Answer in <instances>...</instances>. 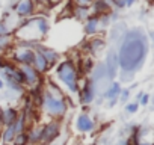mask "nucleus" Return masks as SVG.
Listing matches in <instances>:
<instances>
[{"mask_svg": "<svg viewBox=\"0 0 154 145\" xmlns=\"http://www.w3.org/2000/svg\"><path fill=\"white\" fill-rule=\"evenodd\" d=\"M41 131H42L41 145L50 143V142L56 140L57 137H60V134H62V121H59V119H48L47 122L41 124Z\"/></svg>", "mask_w": 154, "mask_h": 145, "instance_id": "nucleus-9", "label": "nucleus"}, {"mask_svg": "<svg viewBox=\"0 0 154 145\" xmlns=\"http://www.w3.org/2000/svg\"><path fill=\"white\" fill-rule=\"evenodd\" d=\"M27 134V142L29 145H41V137H42V131H41V124H32L27 127L26 130Z\"/></svg>", "mask_w": 154, "mask_h": 145, "instance_id": "nucleus-19", "label": "nucleus"}, {"mask_svg": "<svg viewBox=\"0 0 154 145\" xmlns=\"http://www.w3.org/2000/svg\"><path fill=\"white\" fill-rule=\"evenodd\" d=\"M118 54H116V50L115 48H110L106 54V62H104V69H106V76L107 79L112 82L116 74H118Z\"/></svg>", "mask_w": 154, "mask_h": 145, "instance_id": "nucleus-13", "label": "nucleus"}, {"mask_svg": "<svg viewBox=\"0 0 154 145\" xmlns=\"http://www.w3.org/2000/svg\"><path fill=\"white\" fill-rule=\"evenodd\" d=\"M65 94L66 97H75L79 92L80 80L82 77L79 76V71L74 63V60L68 56L65 59H60L54 66H53V79H51Z\"/></svg>", "mask_w": 154, "mask_h": 145, "instance_id": "nucleus-4", "label": "nucleus"}, {"mask_svg": "<svg viewBox=\"0 0 154 145\" xmlns=\"http://www.w3.org/2000/svg\"><path fill=\"white\" fill-rule=\"evenodd\" d=\"M119 74V83H130L131 80H133V77H134V72H128V71H121V72H118Z\"/></svg>", "mask_w": 154, "mask_h": 145, "instance_id": "nucleus-26", "label": "nucleus"}, {"mask_svg": "<svg viewBox=\"0 0 154 145\" xmlns=\"http://www.w3.org/2000/svg\"><path fill=\"white\" fill-rule=\"evenodd\" d=\"M69 103H71V98L66 97V94L51 79H47L45 85H42V89H41L39 109L42 110V113H45L50 119L62 121L68 113Z\"/></svg>", "mask_w": 154, "mask_h": 145, "instance_id": "nucleus-2", "label": "nucleus"}, {"mask_svg": "<svg viewBox=\"0 0 154 145\" xmlns=\"http://www.w3.org/2000/svg\"><path fill=\"white\" fill-rule=\"evenodd\" d=\"M71 15L75 18V20H79V21H85L86 18H89L92 15L91 12V8L89 6H79V5H74L71 8Z\"/></svg>", "mask_w": 154, "mask_h": 145, "instance_id": "nucleus-20", "label": "nucleus"}, {"mask_svg": "<svg viewBox=\"0 0 154 145\" xmlns=\"http://www.w3.org/2000/svg\"><path fill=\"white\" fill-rule=\"evenodd\" d=\"M118 100L121 101V103H128V100H130V89L128 88H122L121 89V92H119V97H118Z\"/></svg>", "mask_w": 154, "mask_h": 145, "instance_id": "nucleus-28", "label": "nucleus"}, {"mask_svg": "<svg viewBox=\"0 0 154 145\" xmlns=\"http://www.w3.org/2000/svg\"><path fill=\"white\" fill-rule=\"evenodd\" d=\"M15 137V131H14V127L12 125H8V127H3L0 130V140H2L3 145H9L12 143Z\"/></svg>", "mask_w": 154, "mask_h": 145, "instance_id": "nucleus-22", "label": "nucleus"}, {"mask_svg": "<svg viewBox=\"0 0 154 145\" xmlns=\"http://www.w3.org/2000/svg\"><path fill=\"white\" fill-rule=\"evenodd\" d=\"M148 51H149V41L143 29L134 27L127 30L116 51L118 65L121 71H128V72L139 71L146 59Z\"/></svg>", "mask_w": 154, "mask_h": 145, "instance_id": "nucleus-1", "label": "nucleus"}, {"mask_svg": "<svg viewBox=\"0 0 154 145\" xmlns=\"http://www.w3.org/2000/svg\"><path fill=\"white\" fill-rule=\"evenodd\" d=\"M33 47V50L35 51H38V53H41L44 57H45V60L51 65V68L60 60V53L56 50V48H53V47H48V45H44L42 42H38V44H33L32 45Z\"/></svg>", "mask_w": 154, "mask_h": 145, "instance_id": "nucleus-12", "label": "nucleus"}, {"mask_svg": "<svg viewBox=\"0 0 154 145\" xmlns=\"http://www.w3.org/2000/svg\"><path fill=\"white\" fill-rule=\"evenodd\" d=\"M74 5H79V6H89L94 0H72Z\"/></svg>", "mask_w": 154, "mask_h": 145, "instance_id": "nucleus-33", "label": "nucleus"}, {"mask_svg": "<svg viewBox=\"0 0 154 145\" xmlns=\"http://www.w3.org/2000/svg\"><path fill=\"white\" fill-rule=\"evenodd\" d=\"M12 127H14V131H15V134H18V133H24V131L27 130L29 124H27V121H26V118H24V115H23L21 112H20V115L17 116L15 122L12 124Z\"/></svg>", "mask_w": 154, "mask_h": 145, "instance_id": "nucleus-24", "label": "nucleus"}, {"mask_svg": "<svg viewBox=\"0 0 154 145\" xmlns=\"http://www.w3.org/2000/svg\"><path fill=\"white\" fill-rule=\"evenodd\" d=\"M5 88V83H3V79L0 77V89H3Z\"/></svg>", "mask_w": 154, "mask_h": 145, "instance_id": "nucleus-37", "label": "nucleus"}, {"mask_svg": "<svg viewBox=\"0 0 154 145\" xmlns=\"http://www.w3.org/2000/svg\"><path fill=\"white\" fill-rule=\"evenodd\" d=\"M35 51V50H33ZM32 66L39 72V74L44 77L47 72L51 69V65L45 60V57L41 54V53H38V51H35V57H33V62H32Z\"/></svg>", "mask_w": 154, "mask_h": 145, "instance_id": "nucleus-18", "label": "nucleus"}, {"mask_svg": "<svg viewBox=\"0 0 154 145\" xmlns=\"http://www.w3.org/2000/svg\"><path fill=\"white\" fill-rule=\"evenodd\" d=\"M121 89H122V86H121V83L119 82H116V80H112L107 86H106V89L103 91V98L104 100H107V101H119L118 100V97H119V92H121Z\"/></svg>", "mask_w": 154, "mask_h": 145, "instance_id": "nucleus-17", "label": "nucleus"}, {"mask_svg": "<svg viewBox=\"0 0 154 145\" xmlns=\"http://www.w3.org/2000/svg\"><path fill=\"white\" fill-rule=\"evenodd\" d=\"M45 145H65V139L60 140V137H57L56 140H53V142H50V143H45Z\"/></svg>", "mask_w": 154, "mask_h": 145, "instance_id": "nucleus-34", "label": "nucleus"}, {"mask_svg": "<svg viewBox=\"0 0 154 145\" xmlns=\"http://www.w3.org/2000/svg\"><path fill=\"white\" fill-rule=\"evenodd\" d=\"M136 145H152V143L151 142H145V140H139Z\"/></svg>", "mask_w": 154, "mask_h": 145, "instance_id": "nucleus-36", "label": "nucleus"}, {"mask_svg": "<svg viewBox=\"0 0 154 145\" xmlns=\"http://www.w3.org/2000/svg\"><path fill=\"white\" fill-rule=\"evenodd\" d=\"M110 3H112V8H116V9H124L125 8L124 0H110Z\"/></svg>", "mask_w": 154, "mask_h": 145, "instance_id": "nucleus-30", "label": "nucleus"}, {"mask_svg": "<svg viewBox=\"0 0 154 145\" xmlns=\"http://www.w3.org/2000/svg\"><path fill=\"white\" fill-rule=\"evenodd\" d=\"M12 145H29L26 131H24V133H18V134H15V137H14V140H12Z\"/></svg>", "mask_w": 154, "mask_h": 145, "instance_id": "nucleus-25", "label": "nucleus"}, {"mask_svg": "<svg viewBox=\"0 0 154 145\" xmlns=\"http://www.w3.org/2000/svg\"><path fill=\"white\" fill-rule=\"evenodd\" d=\"M14 42H15V39L11 33L9 35H0V54L8 53L9 48L14 45Z\"/></svg>", "mask_w": 154, "mask_h": 145, "instance_id": "nucleus-23", "label": "nucleus"}, {"mask_svg": "<svg viewBox=\"0 0 154 145\" xmlns=\"http://www.w3.org/2000/svg\"><path fill=\"white\" fill-rule=\"evenodd\" d=\"M89 107L88 106H85L83 107V112H80L79 115L75 116V119H74V127H75V130L79 131V133H91V131H94L95 130V119L89 115Z\"/></svg>", "mask_w": 154, "mask_h": 145, "instance_id": "nucleus-11", "label": "nucleus"}, {"mask_svg": "<svg viewBox=\"0 0 154 145\" xmlns=\"http://www.w3.org/2000/svg\"><path fill=\"white\" fill-rule=\"evenodd\" d=\"M50 30V21L45 15L35 14L29 18H24L20 21L18 27L14 30L12 36L15 42H23V44H38L42 42V39L47 36Z\"/></svg>", "mask_w": 154, "mask_h": 145, "instance_id": "nucleus-3", "label": "nucleus"}, {"mask_svg": "<svg viewBox=\"0 0 154 145\" xmlns=\"http://www.w3.org/2000/svg\"><path fill=\"white\" fill-rule=\"evenodd\" d=\"M110 24V15H91L83 21V32L88 36H98L104 32V29Z\"/></svg>", "mask_w": 154, "mask_h": 145, "instance_id": "nucleus-6", "label": "nucleus"}, {"mask_svg": "<svg viewBox=\"0 0 154 145\" xmlns=\"http://www.w3.org/2000/svg\"><path fill=\"white\" fill-rule=\"evenodd\" d=\"M91 8V12L92 15H106V14H110L113 11L112 8V3L110 0H94V2L89 5Z\"/></svg>", "mask_w": 154, "mask_h": 145, "instance_id": "nucleus-16", "label": "nucleus"}, {"mask_svg": "<svg viewBox=\"0 0 154 145\" xmlns=\"http://www.w3.org/2000/svg\"><path fill=\"white\" fill-rule=\"evenodd\" d=\"M11 11L21 20L29 18L39 12V6L35 3V0H14L11 5Z\"/></svg>", "mask_w": 154, "mask_h": 145, "instance_id": "nucleus-8", "label": "nucleus"}, {"mask_svg": "<svg viewBox=\"0 0 154 145\" xmlns=\"http://www.w3.org/2000/svg\"><path fill=\"white\" fill-rule=\"evenodd\" d=\"M136 103L137 104H142V106H146L149 103V95L146 92H139L137 97H136Z\"/></svg>", "mask_w": 154, "mask_h": 145, "instance_id": "nucleus-27", "label": "nucleus"}, {"mask_svg": "<svg viewBox=\"0 0 154 145\" xmlns=\"http://www.w3.org/2000/svg\"><path fill=\"white\" fill-rule=\"evenodd\" d=\"M128 29L125 27V24L124 23H116V24H113L112 26V32H110V36H109V39L112 41V42H119L122 38H124V35H125V32H127Z\"/></svg>", "mask_w": 154, "mask_h": 145, "instance_id": "nucleus-21", "label": "nucleus"}, {"mask_svg": "<svg viewBox=\"0 0 154 145\" xmlns=\"http://www.w3.org/2000/svg\"><path fill=\"white\" fill-rule=\"evenodd\" d=\"M97 88L92 83V80L89 77H83L80 80V86H79V92H77V98H79V103L85 107L89 106L91 103H94L95 97H97Z\"/></svg>", "mask_w": 154, "mask_h": 145, "instance_id": "nucleus-7", "label": "nucleus"}, {"mask_svg": "<svg viewBox=\"0 0 154 145\" xmlns=\"http://www.w3.org/2000/svg\"><path fill=\"white\" fill-rule=\"evenodd\" d=\"M9 33H11V32H9L6 23H5L3 20H0V35H9ZM11 35H12V33H11Z\"/></svg>", "mask_w": 154, "mask_h": 145, "instance_id": "nucleus-32", "label": "nucleus"}, {"mask_svg": "<svg viewBox=\"0 0 154 145\" xmlns=\"http://www.w3.org/2000/svg\"><path fill=\"white\" fill-rule=\"evenodd\" d=\"M35 57L33 47L23 42H14L8 51V59L15 65H32Z\"/></svg>", "mask_w": 154, "mask_h": 145, "instance_id": "nucleus-5", "label": "nucleus"}, {"mask_svg": "<svg viewBox=\"0 0 154 145\" xmlns=\"http://www.w3.org/2000/svg\"><path fill=\"white\" fill-rule=\"evenodd\" d=\"M56 0H35V3L39 6V8H44V6H51Z\"/></svg>", "mask_w": 154, "mask_h": 145, "instance_id": "nucleus-31", "label": "nucleus"}, {"mask_svg": "<svg viewBox=\"0 0 154 145\" xmlns=\"http://www.w3.org/2000/svg\"><path fill=\"white\" fill-rule=\"evenodd\" d=\"M139 110V104L136 101H131V103H125V113L128 115H133Z\"/></svg>", "mask_w": 154, "mask_h": 145, "instance_id": "nucleus-29", "label": "nucleus"}, {"mask_svg": "<svg viewBox=\"0 0 154 145\" xmlns=\"http://www.w3.org/2000/svg\"><path fill=\"white\" fill-rule=\"evenodd\" d=\"M83 47H85L83 50L91 57H97V56H100L106 50V39L101 38V36H91V39Z\"/></svg>", "mask_w": 154, "mask_h": 145, "instance_id": "nucleus-14", "label": "nucleus"}, {"mask_svg": "<svg viewBox=\"0 0 154 145\" xmlns=\"http://www.w3.org/2000/svg\"><path fill=\"white\" fill-rule=\"evenodd\" d=\"M20 72L23 74V85L24 88H36V86H41L44 83V77L39 74V72L32 66V65H17Z\"/></svg>", "mask_w": 154, "mask_h": 145, "instance_id": "nucleus-10", "label": "nucleus"}, {"mask_svg": "<svg viewBox=\"0 0 154 145\" xmlns=\"http://www.w3.org/2000/svg\"><path fill=\"white\" fill-rule=\"evenodd\" d=\"M20 115L18 109L15 107H0V125L2 127H8V125H12L17 119V116Z\"/></svg>", "mask_w": 154, "mask_h": 145, "instance_id": "nucleus-15", "label": "nucleus"}, {"mask_svg": "<svg viewBox=\"0 0 154 145\" xmlns=\"http://www.w3.org/2000/svg\"><path fill=\"white\" fill-rule=\"evenodd\" d=\"M124 2H125V8H130V6H133V5H134L136 0H124Z\"/></svg>", "mask_w": 154, "mask_h": 145, "instance_id": "nucleus-35", "label": "nucleus"}]
</instances>
